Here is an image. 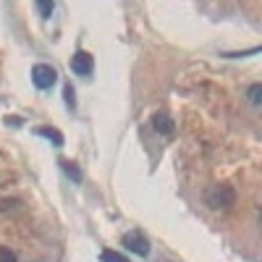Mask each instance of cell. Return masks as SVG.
<instances>
[{
    "label": "cell",
    "mask_w": 262,
    "mask_h": 262,
    "mask_svg": "<svg viewBox=\"0 0 262 262\" xmlns=\"http://www.w3.org/2000/svg\"><path fill=\"white\" fill-rule=\"evenodd\" d=\"M32 81H34L37 90H50V86L58 81V71L48 63H37L32 69Z\"/></svg>",
    "instance_id": "7a4b0ae2"
},
{
    "label": "cell",
    "mask_w": 262,
    "mask_h": 262,
    "mask_svg": "<svg viewBox=\"0 0 262 262\" xmlns=\"http://www.w3.org/2000/svg\"><path fill=\"white\" fill-rule=\"evenodd\" d=\"M121 244H123L128 252L139 254V257H147V254H149V242H147V236L139 233V231H128V233L121 238Z\"/></svg>",
    "instance_id": "3957f363"
},
{
    "label": "cell",
    "mask_w": 262,
    "mask_h": 262,
    "mask_svg": "<svg viewBox=\"0 0 262 262\" xmlns=\"http://www.w3.org/2000/svg\"><path fill=\"white\" fill-rule=\"evenodd\" d=\"M60 168L66 170V176H69L71 181H81V170H79V165L74 163V160H60Z\"/></svg>",
    "instance_id": "52a82bcc"
},
{
    "label": "cell",
    "mask_w": 262,
    "mask_h": 262,
    "mask_svg": "<svg viewBox=\"0 0 262 262\" xmlns=\"http://www.w3.org/2000/svg\"><path fill=\"white\" fill-rule=\"evenodd\" d=\"M205 202L212 210H228L231 205H236V189L228 184H215L207 194H205Z\"/></svg>",
    "instance_id": "6da1fadb"
},
{
    "label": "cell",
    "mask_w": 262,
    "mask_h": 262,
    "mask_svg": "<svg viewBox=\"0 0 262 262\" xmlns=\"http://www.w3.org/2000/svg\"><path fill=\"white\" fill-rule=\"evenodd\" d=\"M6 121H8V126H11V123H13V126H21V118H16V116H13V118H11V116H8V118H6Z\"/></svg>",
    "instance_id": "4fadbf2b"
},
{
    "label": "cell",
    "mask_w": 262,
    "mask_h": 262,
    "mask_svg": "<svg viewBox=\"0 0 262 262\" xmlns=\"http://www.w3.org/2000/svg\"><path fill=\"white\" fill-rule=\"evenodd\" d=\"M0 262H16V254L8 247H0Z\"/></svg>",
    "instance_id": "7c38bea8"
},
{
    "label": "cell",
    "mask_w": 262,
    "mask_h": 262,
    "mask_svg": "<svg viewBox=\"0 0 262 262\" xmlns=\"http://www.w3.org/2000/svg\"><path fill=\"white\" fill-rule=\"evenodd\" d=\"M69 66H71V71H74L76 76H90L92 69H95V58L86 53V50H79V53L71 55Z\"/></svg>",
    "instance_id": "277c9868"
},
{
    "label": "cell",
    "mask_w": 262,
    "mask_h": 262,
    "mask_svg": "<svg viewBox=\"0 0 262 262\" xmlns=\"http://www.w3.org/2000/svg\"><path fill=\"white\" fill-rule=\"evenodd\" d=\"M53 3H37V11H39V16L42 18H50V13H53Z\"/></svg>",
    "instance_id": "8fae6325"
},
{
    "label": "cell",
    "mask_w": 262,
    "mask_h": 262,
    "mask_svg": "<svg viewBox=\"0 0 262 262\" xmlns=\"http://www.w3.org/2000/svg\"><path fill=\"white\" fill-rule=\"evenodd\" d=\"M63 97H66V105H69V111H74V107H76V97H74V86H71V84H66V86H63Z\"/></svg>",
    "instance_id": "9c48e42d"
},
{
    "label": "cell",
    "mask_w": 262,
    "mask_h": 262,
    "mask_svg": "<svg viewBox=\"0 0 262 262\" xmlns=\"http://www.w3.org/2000/svg\"><path fill=\"white\" fill-rule=\"evenodd\" d=\"M100 262H131V259L123 257V254H118V252H111V249H107V252L100 254Z\"/></svg>",
    "instance_id": "ba28073f"
},
{
    "label": "cell",
    "mask_w": 262,
    "mask_h": 262,
    "mask_svg": "<svg viewBox=\"0 0 262 262\" xmlns=\"http://www.w3.org/2000/svg\"><path fill=\"white\" fill-rule=\"evenodd\" d=\"M34 134L45 137V139H50L55 147H63V134H60L58 128H53V126H39V128H34Z\"/></svg>",
    "instance_id": "5b68a950"
},
{
    "label": "cell",
    "mask_w": 262,
    "mask_h": 262,
    "mask_svg": "<svg viewBox=\"0 0 262 262\" xmlns=\"http://www.w3.org/2000/svg\"><path fill=\"white\" fill-rule=\"evenodd\" d=\"M259 97H262V86H259V84H252V86H249V102H252V105H259V102H262Z\"/></svg>",
    "instance_id": "30bf717a"
},
{
    "label": "cell",
    "mask_w": 262,
    "mask_h": 262,
    "mask_svg": "<svg viewBox=\"0 0 262 262\" xmlns=\"http://www.w3.org/2000/svg\"><path fill=\"white\" fill-rule=\"evenodd\" d=\"M152 126H155V131H160V134H173V121L165 113H155V116H152Z\"/></svg>",
    "instance_id": "8992f818"
}]
</instances>
